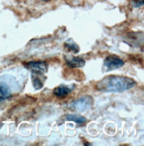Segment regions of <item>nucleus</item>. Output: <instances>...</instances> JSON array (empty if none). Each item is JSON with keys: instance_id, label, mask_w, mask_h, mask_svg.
I'll list each match as a JSON object with an SVG mask.
<instances>
[{"instance_id": "nucleus-1", "label": "nucleus", "mask_w": 144, "mask_h": 146, "mask_svg": "<svg viewBox=\"0 0 144 146\" xmlns=\"http://www.w3.org/2000/svg\"><path fill=\"white\" fill-rule=\"evenodd\" d=\"M136 82L125 76L111 75L97 82L96 89L102 92H122L133 88Z\"/></svg>"}, {"instance_id": "nucleus-2", "label": "nucleus", "mask_w": 144, "mask_h": 146, "mask_svg": "<svg viewBox=\"0 0 144 146\" xmlns=\"http://www.w3.org/2000/svg\"><path fill=\"white\" fill-rule=\"evenodd\" d=\"M125 65V62L123 59H121L119 57L116 55H109L104 59V68L107 71L118 69V68L122 67Z\"/></svg>"}, {"instance_id": "nucleus-3", "label": "nucleus", "mask_w": 144, "mask_h": 146, "mask_svg": "<svg viewBox=\"0 0 144 146\" xmlns=\"http://www.w3.org/2000/svg\"><path fill=\"white\" fill-rule=\"evenodd\" d=\"M24 66L35 74H45L48 69V65L45 61H29Z\"/></svg>"}, {"instance_id": "nucleus-4", "label": "nucleus", "mask_w": 144, "mask_h": 146, "mask_svg": "<svg viewBox=\"0 0 144 146\" xmlns=\"http://www.w3.org/2000/svg\"><path fill=\"white\" fill-rule=\"evenodd\" d=\"M92 97L89 96L82 97L73 103L74 108L79 111H84L86 110L89 109L92 106Z\"/></svg>"}, {"instance_id": "nucleus-5", "label": "nucleus", "mask_w": 144, "mask_h": 146, "mask_svg": "<svg viewBox=\"0 0 144 146\" xmlns=\"http://www.w3.org/2000/svg\"><path fill=\"white\" fill-rule=\"evenodd\" d=\"M65 61L66 64L69 66L70 68H78V67H83L86 65V61L84 59L79 58V57H72V56H65Z\"/></svg>"}, {"instance_id": "nucleus-6", "label": "nucleus", "mask_w": 144, "mask_h": 146, "mask_svg": "<svg viewBox=\"0 0 144 146\" xmlns=\"http://www.w3.org/2000/svg\"><path fill=\"white\" fill-rule=\"evenodd\" d=\"M73 88L74 87H69V86H67V85L62 84L54 89V94L57 98H64L67 95H69V94L72 91Z\"/></svg>"}, {"instance_id": "nucleus-7", "label": "nucleus", "mask_w": 144, "mask_h": 146, "mask_svg": "<svg viewBox=\"0 0 144 146\" xmlns=\"http://www.w3.org/2000/svg\"><path fill=\"white\" fill-rule=\"evenodd\" d=\"M11 96L9 87L5 83H0V103Z\"/></svg>"}, {"instance_id": "nucleus-8", "label": "nucleus", "mask_w": 144, "mask_h": 146, "mask_svg": "<svg viewBox=\"0 0 144 146\" xmlns=\"http://www.w3.org/2000/svg\"><path fill=\"white\" fill-rule=\"evenodd\" d=\"M64 47L67 50L69 51H72L73 53H78L79 51V46L76 44L75 42H73L72 40H68L65 42L64 44Z\"/></svg>"}, {"instance_id": "nucleus-9", "label": "nucleus", "mask_w": 144, "mask_h": 146, "mask_svg": "<svg viewBox=\"0 0 144 146\" xmlns=\"http://www.w3.org/2000/svg\"><path fill=\"white\" fill-rule=\"evenodd\" d=\"M66 119L67 121H74L78 124H83L86 122V119L78 114H69L66 116Z\"/></svg>"}, {"instance_id": "nucleus-10", "label": "nucleus", "mask_w": 144, "mask_h": 146, "mask_svg": "<svg viewBox=\"0 0 144 146\" xmlns=\"http://www.w3.org/2000/svg\"><path fill=\"white\" fill-rule=\"evenodd\" d=\"M43 86H44V84L40 81V79L35 78L33 80V87L35 88V90H40L43 88Z\"/></svg>"}, {"instance_id": "nucleus-11", "label": "nucleus", "mask_w": 144, "mask_h": 146, "mask_svg": "<svg viewBox=\"0 0 144 146\" xmlns=\"http://www.w3.org/2000/svg\"><path fill=\"white\" fill-rule=\"evenodd\" d=\"M143 3H144V1L143 0H137V1H134V2H133V7H139V6H141V5H143Z\"/></svg>"}, {"instance_id": "nucleus-12", "label": "nucleus", "mask_w": 144, "mask_h": 146, "mask_svg": "<svg viewBox=\"0 0 144 146\" xmlns=\"http://www.w3.org/2000/svg\"><path fill=\"white\" fill-rule=\"evenodd\" d=\"M45 1H48V0H45Z\"/></svg>"}]
</instances>
